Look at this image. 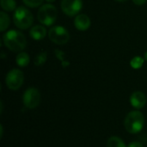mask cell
Wrapping results in <instances>:
<instances>
[{
  "label": "cell",
  "instance_id": "obj_1",
  "mask_svg": "<svg viewBox=\"0 0 147 147\" xmlns=\"http://www.w3.org/2000/svg\"><path fill=\"white\" fill-rule=\"evenodd\" d=\"M3 43L12 52H21L26 47L27 40L22 33L18 30H9L3 37Z\"/></svg>",
  "mask_w": 147,
  "mask_h": 147
},
{
  "label": "cell",
  "instance_id": "obj_2",
  "mask_svg": "<svg viewBox=\"0 0 147 147\" xmlns=\"http://www.w3.org/2000/svg\"><path fill=\"white\" fill-rule=\"evenodd\" d=\"M144 124L145 117L143 114L139 110L129 112L124 121L125 128L131 134H136L140 133L143 129Z\"/></svg>",
  "mask_w": 147,
  "mask_h": 147
},
{
  "label": "cell",
  "instance_id": "obj_3",
  "mask_svg": "<svg viewBox=\"0 0 147 147\" xmlns=\"http://www.w3.org/2000/svg\"><path fill=\"white\" fill-rule=\"evenodd\" d=\"M15 25L20 29H27L33 23V15L26 7H17L13 15Z\"/></svg>",
  "mask_w": 147,
  "mask_h": 147
},
{
  "label": "cell",
  "instance_id": "obj_4",
  "mask_svg": "<svg viewBox=\"0 0 147 147\" xmlns=\"http://www.w3.org/2000/svg\"><path fill=\"white\" fill-rule=\"evenodd\" d=\"M58 11L55 6L50 3H47L42 5L37 13L38 21L46 26L53 25L57 19Z\"/></svg>",
  "mask_w": 147,
  "mask_h": 147
},
{
  "label": "cell",
  "instance_id": "obj_5",
  "mask_svg": "<svg viewBox=\"0 0 147 147\" xmlns=\"http://www.w3.org/2000/svg\"><path fill=\"white\" fill-rule=\"evenodd\" d=\"M48 37L52 42L57 45H64L68 42L70 34L65 28L62 26H54L49 29Z\"/></svg>",
  "mask_w": 147,
  "mask_h": 147
},
{
  "label": "cell",
  "instance_id": "obj_6",
  "mask_svg": "<svg viewBox=\"0 0 147 147\" xmlns=\"http://www.w3.org/2000/svg\"><path fill=\"white\" fill-rule=\"evenodd\" d=\"M23 80V72L19 69H12L6 75L5 84L9 90H17L22 85Z\"/></svg>",
  "mask_w": 147,
  "mask_h": 147
},
{
  "label": "cell",
  "instance_id": "obj_7",
  "mask_svg": "<svg viewBox=\"0 0 147 147\" xmlns=\"http://www.w3.org/2000/svg\"><path fill=\"white\" fill-rule=\"evenodd\" d=\"M22 100L23 104L27 109H34L37 108L40 102V93L36 88H28L25 90Z\"/></svg>",
  "mask_w": 147,
  "mask_h": 147
},
{
  "label": "cell",
  "instance_id": "obj_8",
  "mask_svg": "<svg viewBox=\"0 0 147 147\" xmlns=\"http://www.w3.org/2000/svg\"><path fill=\"white\" fill-rule=\"evenodd\" d=\"M82 0H62L61 9L63 12L69 16H74L82 9Z\"/></svg>",
  "mask_w": 147,
  "mask_h": 147
},
{
  "label": "cell",
  "instance_id": "obj_9",
  "mask_svg": "<svg viewBox=\"0 0 147 147\" xmlns=\"http://www.w3.org/2000/svg\"><path fill=\"white\" fill-rule=\"evenodd\" d=\"M130 103L134 109H140L146 103V96L142 91H134L130 96Z\"/></svg>",
  "mask_w": 147,
  "mask_h": 147
},
{
  "label": "cell",
  "instance_id": "obj_10",
  "mask_svg": "<svg viewBox=\"0 0 147 147\" xmlns=\"http://www.w3.org/2000/svg\"><path fill=\"white\" fill-rule=\"evenodd\" d=\"M74 26L80 31H85L90 26V19L85 14H79L75 17Z\"/></svg>",
  "mask_w": 147,
  "mask_h": 147
},
{
  "label": "cell",
  "instance_id": "obj_11",
  "mask_svg": "<svg viewBox=\"0 0 147 147\" xmlns=\"http://www.w3.org/2000/svg\"><path fill=\"white\" fill-rule=\"evenodd\" d=\"M29 34L33 40H42L46 37L47 29L45 27H43L41 25H35L30 29Z\"/></svg>",
  "mask_w": 147,
  "mask_h": 147
},
{
  "label": "cell",
  "instance_id": "obj_12",
  "mask_svg": "<svg viewBox=\"0 0 147 147\" xmlns=\"http://www.w3.org/2000/svg\"><path fill=\"white\" fill-rule=\"evenodd\" d=\"M16 62L18 66L20 67H25L29 64V56L27 53L21 52L16 55Z\"/></svg>",
  "mask_w": 147,
  "mask_h": 147
},
{
  "label": "cell",
  "instance_id": "obj_13",
  "mask_svg": "<svg viewBox=\"0 0 147 147\" xmlns=\"http://www.w3.org/2000/svg\"><path fill=\"white\" fill-rule=\"evenodd\" d=\"M107 147H127L126 146V144L124 143V141L119 138V137H116V136H113V137H110L109 140H108V142H107Z\"/></svg>",
  "mask_w": 147,
  "mask_h": 147
},
{
  "label": "cell",
  "instance_id": "obj_14",
  "mask_svg": "<svg viewBox=\"0 0 147 147\" xmlns=\"http://www.w3.org/2000/svg\"><path fill=\"white\" fill-rule=\"evenodd\" d=\"M9 23H10V20H9V16L3 11H1L0 12V31L1 32L5 31L9 26Z\"/></svg>",
  "mask_w": 147,
  "mask_h": 147
},
{
  "label": "cell",
  "instance_id": "obj_15",
  "mask_svg": "<svg viewBox=\"0 0 147 147\" xmlns=\"http://www.w3.org/2000/svg\"><path fill=\"white\" fill-rule=\"evenodd\" d=\"M0 3L2 9L8 12L16 10V3L15 0H1Z\"/></svg>",
  "mask_w": 147,
  "mask_h": 147
},
{
  "label": "cell",
  "instance_id": "obj_16",
  "mask_svg": "<svg viewBox=\"0 0 147 147\" xmlns=\"http://www.w3.org/2000/svg\"><path fill=\"white\" fill-rule=\"evenodd\" d=\"M47 52L41 51V52H40V53L36 55V57L34 58V64L36 66H40V65H42L47 61Z\"/></svg>",
  "mask_w": 147,
  "mask_h": 147
},
{
  "label": "cell",
  "instance_id": "obj_17",
  "mask_svg": "<svg viewBox=\"0 0 147 147\" xmlns=\"http://www.w3.org/2000/svg\"><path fill=\"white\" fill-rule=\"evenodd\" d=\"M144 62H145V59L140 57V56H135L134 57L131 61H130V65L134 68V69H140L143 65H144Z\"/></svg>",
  "mask_w": 147,
  "mask_h": 147
},
{
  "label": "cell",
  "instance_id": "obj_18",
  "mask_svg": "<svg viewBox=\"0 0 147 147\" xmlns=\"http://www.w3.org/2000/svg\"><path fill=\"white\" fill-rule=\"evenodd\" d=\"M22 1L27 6L30 8H36L40 6L44 0H22Z\"/></svg>",
  "mask_w": 147,
  "mask_h": 147
},
{
  "label": "cell",
  "instance_id": "obj_19",
  "mask_svg": "<svg viewBox=\"0 0 147 147\" xmlns=\"http://www.w3.org/2000/svg\"><path fill=\"white\" fill-rule=\"evenodd\" d=\"M55 54H56V56L58 57V59H59L62 61V65H63V66H64V67H65L67 65L65 63V62H66V61H65V60H64V59H65V58H64V53H63L62 51H60V50H56V51H55Z\"/></svg>",
  "mask_w": 147,
  "mask_h": 147
},
{
  "label": "cell",
  "instance_id": "obj_20",
  "mask_svg": "<svg viewBox=\"0 0 147 147\" xmlns=\"http://www.w3.org/2000/svg\"><path fill=\"white\" fill-rule=\"evenodd\" d=\"M127 147H144V146H143V145H142L140 142H138V141H134V142L130 143V144L128 145V146Z\"/></svg>",
  "mask_w": 147,
  "mask_h": 147
},
{
  "label": "cell",
  "instance_id": "obj_21",
  "mask_svg": "<svg viewBox=\"0 0 147 147\" xmlns=\"http://www.w3.org/2000/svg\"><path fill=\"white\" fill-rule=\"evenodd\" d=\"M147 0H133V2L136 4V5H143L144 3H146Z\"/></svg>",
  "mask_w": 147,
  "mask_h": 147
},
{
  "label": "cell",
  "instance_id": "obj_22",
  "mask_svg": "<svg viewBox=\"0 0 147 147\" xmlns=\"http://www.w3.org/2000/svg\"><path fill=\"white\" fill-rule=\"evenodd\" d=\"M47 3H53V2H55V0H46Z\"/></svg>",
  "mask_w": 147,
  "mask_h": 147
},
{
  "label": "cell",
  "instance_id": "obj_23",
  "mask_svg": "<svg viewBox=\"0 0 147 147\" xmlns=\"http://www.w3.org/2000/svg\"><path fill=\"white\" fill-rule=\"evenodd\" d=\"M116 1H118V2H126L127 0H116Z\"/></svg>",
  "mask_w": 147,
  "mask_h": 147
},
{
  "label": "cell",
  "instance_id": "obj_24",
  "mask_svg": "<svg viewBox=\"0 0 147 147\" xmlns=\"http://www.w3.org/2000/svg\"><path fill=\"white\" fill-rule=\"evenodd\" d=\"M145 59H146V60L147 61V52L146 53V54H145Z\"/></svg>",
  "mask_w": 147,
  "mask_h": 147
}]
</instances>
